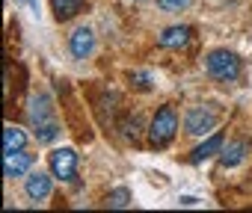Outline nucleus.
Segmentation results:
<instances>
[{"instance_id": "obj_1", "label": "nucleus", "mask_w": 252, "mask_h": 213, "mask_svg": "<svg viewBox=\"0 0 252 213\" xmlns=\"http://www.w3.org/2000/svg\"><path fill=\"white\" fill-rule=\"evenodd\" d=\"M27 119H30V128L36 133V139L42 145H51L57 136H60V125L54 119V106H51V98L45 92L33 95L30 104H27Z\"/></svg>"}, {"instance_id": "obj_2", "label": "nucleus", "mask_w": 252, "mask_h": 213, "mask_svg": "<svg viewBox=\"0 0 252 213\" xmlns=\"http://www.w3.org/2000/svg\"><path fill=\"white\" fill-rule=\"evenodd\" d=\"M205 71L220 83H234L240 77V56L228 48H217L205 56Z\"/></svg>"}, {"instance_id": "obj_3", "label": "nucleus", "mask_w": 252, "mask_h": 213, "mask_svg": "<svg viewBox=\"0 0 252 213\" xmlns=\"http://www.w3.org/2000/svg\"><path fill=\"white\" fill-rule=\"evenodd\" d=\"M175 131H178V113H175V106L166 104L155 113V119L149 125V145L152 148H166L175 139Z\"/></svg>"}, {"instance_id": "obj_4", "label": "nucleus", "mask_w": 252, "mask_h": 213, "mask_svg": "<svg viewBox=\"0 0 252 213\" xmlns=\"http://www.w3.org/2000/svg\"><path fill=\"white\" fill-rule=\"evenodd\" d=\"M220 122V113L211 110V106H190V110L184 113V131L190 136H205L217 128Z\"/></svg>"}, {"instance_id": "obj_5", "label": "nucleus", "mask_w": 252, "mask_h": 213, "mask_svg": "<svg viewBox=\"0 0 252 213\" xmlns=\"http://www.w3.org/2000/svg\"><path fill=\"white\" fill-rule=\"evenodd\" d=\"M48 166H51L54 178L74 181V175H77V151L74 148H54L48 154Z\"/></svg>"}, {"instance_id": "obj_6", "label": "nucleus", "mask_w": 252, "mask_h": 213, "mask_svg": "<svg viewBox=\"0 0 252 213\" xmlns=\"http://www.w3.org/2000/svg\"><path fill=\"white\" fill-rule=\"evenodd\" d=\"M190 39H193V27H187V24H175V27H166V30L158 36V45L166 48V51H181V48L190 45Z\"/></svg>"}, {"instance_id": "obj_7", "label": "nucleus", "mask_w": 252, "mask_h": 213, "mask_svg": "<svg viewBox=\"0 0 252 213\" xmlns=\"http://www.w3.org/2000/svg\"><path fill=\"white\" fill-rule=\"evenodd\" d=\"M68 51H71L74 59H86L95 51V33H92V27H77L68 36Z\"/></svg>"}, {"instance_id": "obj_8", "label": "nucleus", "mask_w": 252, "mask_h": 213, "mask_svg": "<svg viewBox=\"0 0 252 213\" xmlns=\"http://www.w3.org/2000/svg\"><path fill=\"white\" fill-rule=\"evenodd\" d=\"M30 169H33V154H27L24 148L21 151H12V154H3V175L9 181L24 178Z\"/></svg>"}, {"instance_id": "obj_9", "label": "nucleus", "mask_w": 252, "mask_h": 213, "mask_svg": "<svg viewBox=\"0 0 252 213\" xmlns=\"http://www.w3.org/2000/svg\"><path fill=\"white\" fill-rule=\"evenodd\" d=\"M24 192H27L33 201H45V198H51V192H54V181H51V175H45V172H33V175H27Z\"/></svg>"}, {"instance_id": "obj_10", "label": "nucleus", "mask_w": 252, "mask_h": 213, "mask_svg": "<svg viewBox=\"0 0 252 213\" xmlns=\"http://www.w3.org/2000/svg\"><path fill=\"white\" fill-rule=\"evenodd\" d=\"M246 154H249V142H246V139H234V142H228V145L220 151V166L234 169V166H240V163L246 160Z\"/></svg>"}, {"instance_id": "obj_11", "label": "nucleus", "mask_w": 252, "mask_h": 213, "mask_svg": "<svg viewBox=\"0 0 252 213\" xmlns=\"http://www.w3.org/2000/svg\"><path fill=\"white\" fill-rule=\"evenodd\" d=\"M222 151V133H211L202 145H196L193 148V154H190V163H205V160H211L214 154H220Z\"/></svg>"}, {"instance_id": "obj_12", "label": "nucleus", "mask_w": 252, "mask_h": 213, "mask_svg": "<svg viewBox=\"0 0 252 213\" xmlns=\"http://www.w3.org/2000/svg\"><path fill=\"white\" fill-rule=\"evenodd\" d=\"M83 6H86V0H51V9L60 21H68V18L80 15Z\"/></svg>"}, {"instance_id": "obj_13", "label": "nucleus", "mask_w": 252, "mask_h": 213, "mask_svg": "<svg viewBox=\"0 0 252 213\" xmlns=\"http://www.w3.org/2000/svg\"><path fill=\"white\" fill-rule=\"evenodd\" d=\"M24 145H27V136H24V131H21V128H15V125H6V128H3V154L21 151Z\"/></svg>"}, {"instance_id": "obj_14", "label": "nucleus", "mask_w": 252, "mask_h": 213, "mask_svg": "<svg viewBox=\"0 0 252 213\" xmlns=\"http://www.w3.org/2000/svg\"><path fill=\"white\" fill-rule=\"evenodd\" d=\"M107 204H110V207H128V204H131V192H128V186L113 189V192L107 195Z\"/></svg>"}, {"instance_id": "obj_15", "label": "nucleus", "mask_w": 252, "mask_h": 213, "mask_svg": "<svg viewBox=\"0 0 252 213\" xmlns=\"http://www.w3.org/2000/svg\"><path fill=\"white\" fill-rule=\"evenodd\" d=\"M122 133H125V139H134V142H137V139H140V119H137V116L128 119V122L122 125Z\"/></svg>"}, {"instance_id": "obj_16", "label": "nucleus", "mask_w": 252, "mask_h": 213, "mask_svg": "<svg viewBox=\"0 0 252 213\" xmlns=\"http://www.w3.org/2000/svg\"><path fill=\"white\" fill-rule=\"evenodd\" d=\"M187 3H190V0H158V6H160L163 12H181Z\"/></svg>"}, {"instance_id": "obj_17", "label": "nucleus", "mask_w": 252, "mask_h": 213, "mask_svg": "<svg viewBox=\"0 0 252 213\" xmlns=\"http://www.w3.org/2000/svg\"><path fill=\"white\" fill-rule=\"evenodd\" d=\"M131 80H137V86H140V89H149V86H152V83H149L152 77H149L146 71H137V74H131Z\"/></svg>"}, {"instance_id": "obj_18", "label": "nucleus", "mask_w": 252, "mask_h": 213, "mask_svg": "<svg viewBox=\"0 0 252 213\" xmlns=\"http://www.w3.org/2000/svg\"><path fill=\"white\" fill-rule=\"evenodd\" d=\"M178 201H181V204H184V207H193V204H196V198H193V195H181V198H178Z\"/></svg>"}, {"instance_id": "obj_19", "label": "nucleus", "mask_w": 252, "mask_h": 213, "mask_svg": "<svg viewBox=\"0 0 252 213\" xmlns=\"http://www.w3.org/2000/svg\"><path fill=\"white\" fill-rule=\"evenodd\" d=\"M30 9H33V12L39 15V0H30Z\"/></svg>"}]
</instances>
